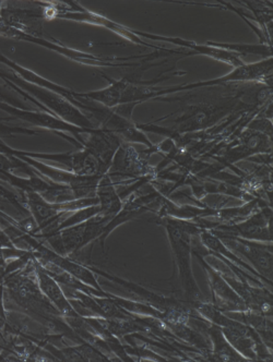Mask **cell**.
<instances>
[{
  "label": "cell",
  "mask_w": 273,
  "mask_h": 362,
  "mask_svg": "<svg viewBox=\"0 0 273 362\" xmlns=\"http://www.w3.org/2000/svg\"><path fill=\"white\" fill-rule=\"evenodd\" d=\"M202 265L208 277L210 285L211 295H212V305L220 310L221 313H233V311H246L248 310L244 300L240 298L238 293L228 285V281L223 279L222 275L214 267L209 265L204 257L199 255H192Z\"/></svg>",
  "instance_id": "obj_11"
},
{
  "label": "cell",
  "mask_w": 273,
  "mask_h": 362,
  "mask_svg": "<svg viewBox=\"0 0 273 362\" xmlns=\"http://www.w3.org/2000/svg\"><path fill=\"white\" fill-rule=\"evenodd\" d=\"M8 323V313L5 308V287L0 281V333L4 331Z\"/></svg>",
  "instance_id": "obj_26"
},
{
  "label": "cell",
  "mask_w": 273,
  "mask_h": 362,
  "mask_svg": "<svg viewBox=\"0 0 273 362\" xmlns=\"http://www.w3.org/2000/svg\"><path fill=\"white\" fill-rule=\"evenodd\" d=\"M0 19L6 25L28 34L34 37L42 38L43 29L42 21L44 20L43 7L36 9L31 8L12 7L8 4V7L0 10Z\"/></svg>",
  "instance_id": "obj_12"
},
{
  "label": "cell",
  "mask_w": 273,
  "mask_h": 362,
  "mask_svg": "<svg viewBox=\"0 0 273 362\" xmlns=\"http://www.w3.org/2000/svg\"><path fill=\"white\" fill-rule=\"evenodd\" d=\"M0 110H5L8 114L12 115L13 117L18 119L24 120L30 122L34 126L40 128L47 129L55 132L58 136H63L66 140L69 141L70 144H74L78 148H82L84 144V139L81 138V134H90L95 130L90 129L79 128V127L72 126L68 122H64L60 118L56 117L55 115L51 112H32V110H22L20 107L9 105L6 103H0Z\"/></svg>",
  "instance_id": "obj_6"
},
{
  "label": "cell",
  "mask_w": 273,
  "mask_h": 362,
  "mask_svg": "<svg viewBox=\"0 0 273 362\" xmlns=\"http://www.w3.org/2000/svg\"><path fill=\"white\" fill-rule=\"evenodd\" d=\"M136 35L139 37L148 38L151 41L168 42V43L175 44V45L184 47L185 49H190V55H204L207 57L214 58L219 62H224L231 67L238 68L245 64L242 57L236 54L231 53L228 50L221 48L212 47L207 44H197L194 42L182 40L180 37H170V36L156 35V34L146 33V32L134 31Z\"/></svg>",
  "instance_id": "obj_14"
},
{
  "label": "cell",
  "mask_w": 273,
  "mask_h": 362,
  "mask_svg": "<svg viewBox=\"0 0 273 362\" xmlns=\"http://www.w3.org/2000/svg\"><path fill=\"white\" fill-rule=\"evenodd\" d=\"M44 200L48 203L58 204V203L69 202V201L77 200L74 197L71 187L67 185L57 184L52 181L51 187L45 192L40 194Z\"/></svg>",
  "instance_id": "obj_23"
},
{
  "label": "cell",
  "mask_w": 273,
  "mask_h": 362,
  "mask_svg": "<svg viewBox=\"0 0 273 362\" xmlns=\"http://www.w3.org/2000/svg\"><path fill=\"white\" fill-rule=\"evenodd\" d=\"M231 319L242 322L247 327H252L260 336L265 345L272 351V317H267L262 313L246 310V311H233L226 313Z\"/></svg>",
  "instance_id": "obj_19"
},
{
  "label": "cell",
  "mask_w": 273,
  "mask_h": 362,
  "mask_svg": "<svg viewBox=\"0 0 273 362\" xmlns=\"http://www.w3.org/2000/svg\"><path fill=\"white\" fill-rule=\"evenodd\" d=\"M104 79L110 82L108 88H101V90H91L86 93H77V98H83V100H91V102L100 104L104 107L114 108L120 105L122 94L129 82L128 76H124L122 79L114 80L108 78L104 74H101Z\"/></svg>",
  "instance_id": "obj_18"
},
{
  "label": "cell",
  "mask_w": 273,
  "mask_h": 362,
  "mask_svg": "<svg viewBox=\"0 0 273 362\" xmlns=\"http://www.w3.org/2000/svg\"><path fill=\"white\" fill-rule=\"evenodd\" d=\"M199 236L200 239H202V245L208 249L209 255H219V257H224L226 260L234 263V264L238 265V267H242L243 269L248 272V273L254 275V276L258 277L260 281H264L265 285H266L269 289H272V281L265 279L264 276L259 274L258 272H257L252 265L245 262V260H243L240 255L230 250L216 235L212 234L211 231L206 230V229H202V230L200 231Z\"/></svg>",
  "instance_id": "obj_17"
},
{
  "label": "cell",
  "mask_w": 273,
  "mask_h": 362,
  "mask_svg": "<svg viewBox=\"0 0 273 362\" xmlns=\"http://www.w3.org/2000/svg\"><path fill=\"white\" fill-rule=\"evenodd\" d=\"M216 236H234L247 240L272 243V208L265 206L252 213L243 222L233 225H218L211 229Z\"/></svg>",
  "instance_id": "obj_7"
},
{
  "label": "cell",
  "mask_w": 273,
  "mask_h": 362,
  "mask_svg": "<svg viewBox=\"0 0 273 362\" xmlns=\"http://www.w3.org/2000/svg\"><path fill=\"white\" fill-rule=\"evenodd\" d=\"M0 78L6 83L15 88L17 92L23 90L25 93L29 94L31 98L44 106L48 112H51L52 114L55 115L56 117L60 118L64 122H68L72 126L79 127V128L90 129V130L96 129L91 119L82 110L72 105L69 100H66L59 94L55 93L53 90L30 83L13 71L0 70Z\"/></svg>",
  "instance_id": "obj_4"
},
{
  "label": "cell",
  "mask_w": 273,
  "mask_h": 362,
  "mask_svg": "<svg viewBox=\"0 0 273 362\" xmlns=\"http://www.w3.org/2000/svg\"><path fill=\"white\" fill-rule=\"evenodd\" d=\"M33 263L34 267H35L36 279L39 283L40 288H41L42 293L47 297L48 300L51 301L57 308L60 315H63L64 317L77 315L78 313L74 311V308L70 305L69 300L64 293L59 284L44 271L43 267L39 261L36 260L35 257H33Z\"/></svg>",
  "instance_id": "obj_16"
},
{
  "label": "cell",
  "mask_w": 273,
  "mask_h": 362,
  "mask_svg": "<svg viewBox=\"0 0 273 362\" xmlns=\"http://www.w3.org/2000/svg\"><path fill=\"white\" fill-rule=\"evenodd\" d=\"M101 208L100 205H94V206H89V208L81 209V210L74 211L70 213V216H66L63 222H60L56 228V233L62 230V229L67 228V227L74 226V225L81 224L86 222L91 217L100 214ZM55 233V234H56Z\"/></svg>",
  "instance_id": "obj_24"
},
{
  "label": "cell",
  "mask_w": 273,
  "mask_h": 362,
  "mask_svg": "<svg viewBox=\"0 0 273 362\" xmlns=\"http://www.w3.org/2000/svg\"><path fill=\"white\" fill-rule=\"evenodd\" d=\"M192 307L204 319L220 327L228 343L248 361L272 360V351L265 345L260 336L252 327L231 319L206 300L194 303Z\"/></svg>",
  "instance_id": "obj_3"
},
{
  "label": "cell",
  "mask_w": 273,
  "mask_h": 362,
  "mask_svg": "<svg viewBox=\"0 0 273 362\" xmlns=\"http://www.w3.org/2000/svg\"><path fill=\"white\" fill-rule=\"evenodd\" d=\"M245 128L250 129L254 132H262L266 134L269 138H272V122L268 118L262 117L257 115L256 117L252 118Z\"/></svg>",
  "instance_id": "obj_25"
},
{
  "label": "cell",
  "mask_w": 273,
  "mask_h": 362,
  "mask_svg": "<svg viewBox=\"0 0 273 362\" xmlns=\"http://www.w3.org/2000/svg\"><path fill=\"white\" fill-rule=\"evenodd\" d=\"M106 175L113 181L116 178L130 180L146 176L156 177V167L150 165L148 158H142L141 153L138 152L132 144L122 141Z\"/></svg>",
  "instance_id": "obj_8"
},
{
  "label": "cell",
  "mask_w": 273,
  "mask_h": 362,
  "mask_svg": "<svg viewBox=\"0 0 273 362\" xmlns=\"http://www.w3.org/2000/svg\"><path fill=\"white\" fill-rule=\"evenodd\" d=\"M96 197L100 201V204H98L101 208L100 214L104 215V216L113 218L122 209L124 202L118 196L115 182L106 174L102 177L101 180L98 182V189H96Z\"/></svg>",
  "instance_id": "obj_21"
},
{
  "label": "cell",
  "mask_w": 273,
  "mask_h": 362,
  "mask_svg": "<svg viewBox=\"0 0 273 362\" xmlns=\"http://www.w3.org/2000/svg\"><path fill=\"white\" fill-rule=\"evenodd\" d=\"M272 57L266 58L254 64H244L240 67L234 68L226 76H220L216 79L207 80V81L194 82L190 84H180V86H170V88H154V98L166 94L178 93L182 90H196V88H206V86H222L228 82L238 81H257L262 82L265 86H272Z\"/></svg>",
  "instance_id": "obj_5"
},
{
  "label": "cell",
  "mask_w": 273,
  "mask_h": 362,
  "mask_svg": "<svg viewBox=\"0 0 273 362\" xmlns=\"http://www.w3.org/2000/svg\"><path fill=\"white\" fill-rule=\"evenodd\" d=\"M56 19L71 20V21L86 22V23L95 24L100 27L106 28V29L113 31L114 33H117L122 37L128 40L130 43L136 44V45L146 46V47L156 48V49H163L166 52H170V49H165L163 47H158V46L153 45V44H148L142 41L139 36L136 35L134 30L128 29V28L122 27L120 24L108 19L104 16L98 15L94 12L88 11L83 9L76 4V9L72 11L59 12L56 16Z\"/></svg>",
  "instance_id": "obj_13"
},
{
  "label": "cell",
  "mask_w": 273,
  "mask_h": 362,
  "mask_svg": "<svg viewBox=\"0 0 273 362\" xmlns=\"http://www.w3.org/2000/svg\"><path fill=\"white\" fill-rule=\"evenodd\" d=\"M5 153H17L24 155L28 158L34 160H50V162L58 163L63 166L67 167L69 172L79 176H94V175H102L101 167L98 160L93 155L82 148L81 150L74 153H62V154H42V153L23 152V151L11 150L5 146ZM104 176V175H102Z\"/></svg>",
  "instance_id": "obj_10"
},
{
  "label": "cell",
  "mask_w": 273,
  "mask_h": 362,
  "mask_svg": "<svg viewBox=\"0 0 273 362\" xmlns=\"http://www.w3.org/2000/svg\"><path fill=\"white\" fill-rule=\"evenodd\" d=\"M206 44L212 47L228 50L240 57L246 55L262 56L265 59L272 57V46L266 45V44L216 43V42H207Z\"/></svg>",
  "instance_id": "obj_22"
},
{
  "label": "cell",
  "mask_w": 273,
  "mask_h": 362,
  "mask_svg": "<svg viewBox=\"0 0 273 362\" xmlns=\"http://www.w3.org/2000/svg\"><path fill=\"white\" fill-rule=\"evenodd\" d=\"M216 237L233 252L250 261L259 274L272 281V243L234 236Z\"/></svg>",
  "instance_id": "obj_9"
},
{
  "label": "cell",
  "mask_w": 273,
  "mask_h": 362,
  "mask_svg": "<svg viewBox=\"0 0 273 362\" xmlns=\"http://www.w3.org/2000/svg\"><path fill=\"white\" fill-rule=\"evenodd\" d=\"M1 5H3V3H1V1H0V10H1Z\"/></svg>",
  "instance_id": "obj_28"
},
{
  "label": "cell",
  "mask_w": 273,
  "mask_h": 362,
  "mask_svg": "<svg viewBox=\"0 0 273 362\" xmlns=\"http://www.w3.org/2000/svg\"><path fill=\"white\" fill-rule=\"evenodd\" d=\"M0 361H5V358H4L3 354L0 353Z\"/></svg>",
  "instance_id": "obj_27"
},
{
  "label": "cell",
  "mask_w": 273,
  "mask_h": 362,
  "mask_svg": "<svg viewBox=\"0 0 273 362\" xmlns=\"http://www.w3.org/2000/svg\"><path fill=\"white\" fill-rule=\"evenodd\" d=\"M207 335L211 341L210 361H248L235 351L218 325L211 323L207 329Z\"/></svg>",
  "instance_id": "obj_20"
},
{
  "label": "cell",
  "mask_w": 273,
  "mask_h": 362,
  "mask_svg": "<svg viewBox=\"0 0 273 362\" xmlns=\"http://www.w3.org/2000/svg\"><path fill=\"white\" fill-rule=\"evenodd\" d=\"M122 142V139L117 134L105 129L96 128L89 134V138L84 140L82 148L93 155L101 167L102 175H105L110 170L114 155Z\"/></svg>",
  "instance_id": "obj_15"
},
{
  "label": "cell",
  "mask_w": 273,
  "mask_h": 362,
  "mask_svg": "<svg viewBox=\"0 0 273 362\" xmlns=\"http://www.w3.org/2000/svg\"><path fill=\"white\" fill-rule=\"evenodd\" d=\"M3 284L9 298L28 317L39 322L40 325L50 329L52 333L63 334L66 339H71L77 344L83 343V339H80L67 325L57 308L42 293L36 279L33 259L22 271L6 276Z\"/></svg>",
  "instance_id": "obj_1"
},
{
  "label": "cell",
  "mask_w": 273,
  "mask_h": 362,
  "mask_svg": "<svg viewBox=\"0 0 273 362\" xmlns=\"http://www.w3.org/2000/svg\"><path fill=\"white\" fill-rule=\"evenodd\" d=\"M156 223L165 228L174 262L178 267L185 301L190 305L198 301H204V295L194 279L192 267V236L199 235L202 229L194 221L168 216H156Z\"/></svg>",
  "instance_id": "obj_2"
}]
</instances>
